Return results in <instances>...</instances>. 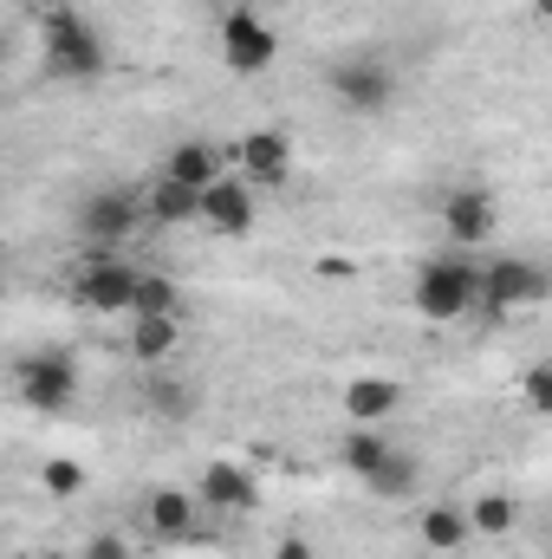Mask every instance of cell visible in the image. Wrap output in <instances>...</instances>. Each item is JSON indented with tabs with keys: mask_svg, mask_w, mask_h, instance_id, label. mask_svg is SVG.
Wrapping results in <instances>:
<instances>
[{
	"mask_svg": "<svg viewBox=\"0 0 552 559\" xmlns=\"http://www.w3.org/2000/svg\"><path fill=\"white\" fill-rule=\"evenodd\" d=\"M39 66L59 85H92V79L111 72V52H105L98 26L79 7H46L39 13Z\"/></svg>",
	"mask_w": 552,
	"mask_h": 559,
	"instance_id": "1",
	"label": "cell"
},
{
	"mask_svg": "<svg viewBox=\"0 0 552 559\" xmlns=\"http://www.w3.org/2000/svg\"><path fill=\"white\" fill-rule=\"evenodd\" d=\"M475 286H481V267L475 261H461V254H435V261H422L416 267V312L429 319V325H455V319H468L475 312Z\"/></svg>",
	"mask_w": 552,
	"mask_h": 559,
	"instance_id": "2",
	"label": "cell"
},
{
	"mask_svg": "<svg viewBox=\"0 0 552 559\" xmlns=\"http://www.w3.org/2000/svg\"><path fill=\"white\" fill-rule=\"evenodd\" d=\"M79 358L72 352H59V345H46V352H26L20 365H13V391H20V404L26 411H39V417H65L72 404H79Z\"/></svg>",
	"mask_w": 552,
	"mask_h": 559,
	"instance_id": "3",
	"label": "cell"
},
{
	"mask_svg": "<svg viewBox=\"0 0 552 559\" xmlns=\"http://www.w3.org/2000/svg\"><path fill=\"white\" fill-rule=\"evenodd\" d=\"M547 299V267L527 261V254H494L481 267V286H475V312L488 319H507L514 306H540Z\"/></svg>",
	"mask_w": 552,
	"mask_h": 559,
	"instance_id": "4",
	"label": "cell"
},
{
	"mask_svg": "<svg viewBox=\"0 0 552 559\" xmlns=\"http://www.w3.org/2000/svg\"><path fill=\"white\" fill-rule=\"evenodd\" d=\"M254 222H261V195H254L235 169H221V176L195 195V228H208V235H221V241H248Z\"/></svg>",
	"mask_w": 552,
	"mask_h": 559,
	"instance_id": "5",
	"label": "cell"
},
{
	"mask_svg": "<svg viewBox=\"0 0 552 559\" xmlns=\"http://www.w3.org/2000/svg\"><path fill=\"white\" fill-rule=\"evenodd\" d=\"M131 299H137V267L131 261L98 254V261H85L72 274V306H85L98 319H131Z\"/></svg>",
	"mask_w": 552,
	"mask_h": 559,
	"instance_id": "6",
	"label": "cell"
},
{
	"mask_svg": "<svg viewBox=\"0 0 552 559\" xmlns=\"http://www.w3.org/2000/svg\"><path fill=\"white\" fill-rule=\"evenodd\" d=\"M274 59H279V33L254 13V7H235V13L221 20V66H228L235 79H261Z\"/></svg>",
	"mask_w": 552,
	"mask_h": 559,
	"instance_id": "7",
	"label": "cell"
},
{
	"mask_svg": "<svg viewBox=\"0 0 552 559\" xmlns=\"http://www.w3.org/2000/svg\"><path fill=\"white\" fill-rule=\"evenodd\" d=\"M228 169H235L254 195H261V189H286V182H292V138H286L279 124H261V131H248V138L235 143Z\"/></svg>",
	"mask_w": 552,
	"mask_h": 559,
	"instance_id": "8",
	"label": "cell"
},
{
	"mask_svg": "<svg viewBox=\"0 0 552 559\" xmlns=\"http://www.w3.org/2000/svg\"><path fill=\"white\" fill-rule=\"evenodd\" d=\"M137 228H143L137 189H98V195L79 202V241H92V248H118Z\"/></svg>",
	"mask_w": 552,
	"mask_h": 559,
	"instance_id": "9",
	"label": "cell"
},
{
	"mask_svg": "<svg viewBox=\"0 0 552 559\" xmlns=\"http://www.w3.org/2000/svg\"><path fill=\"white\" fill-rule=\"evenodd\" d=\"M332 98L358 118H377L397 98V72L384 59H345V66H332Z\"/></svg>",
	"mask_w": 552,
	"mask_h": 559,
	"instance_id": "10",
	"label": "cell"
},
{
	"mask_svg": "<svg viewBox=\"0 0 552 559\" xmlns=\"http://www.w3.org/2000/svg\"><path fill=\"white\" fill-rule=\"evenodd\" d=\"M195 527H202V501H195V488L156 481V488L143 495V534H149V540L182 547V540H195Z\"/></svg>",
	"mask_w": 552,
	"mask_h": 559,
	"instance_id": "11",
	"label": "cell"
},
{
	"mask_svg": "<svg viewBox=\"0 0 552 559\" xmlns=\"http://www.w3.org/2000/svg\"><path fill=\"white\" fill-rule=\"evenodd\" d=\"M195 501L208 508V514H248V508H261V481H254V468H241V462H208L202 475H195Z\"/></svg>",
	"mask_w": 552,
	"mask_h": 559,
	"instance_id": "12",
	"label": "cell"
},
{
	"mask_svg": "<svg viewBox=\"0 0 552 559\" xmlns=\"http://www.w3.org/2000/svg\"><path fill=\"white\" fill-rule=\"evenodd\" d=\"M494 228H501V209H494L488 189H455L442 202V235L455 248H481V241H494Z\"/></svg>",
	"mask_w": 552,
	"mask_h": 559,
	"instance_id": "13",
	"label": "cell"
},
{
	"mask_svg": "<svg viewBox=\"0 0 552 559\" xmlns=\"http://www.w3.org/2000/svg\"><path fill=\"white\" fill-rule=\"evenodd\" d=\"M397 411H404V384H397V378L364 371V378L345 384V423H358V429H384Z\"/></svg>",
	"mask_w": 552,
	"mask_h": 559,
	"instance_id": "14",
	"label": "cell"
},
{
	"mask_svg": "<svg viewBox=\"0 0 552 559\" xmlns=\"http://www.w3.org/2000/svg\"><path fill=\"white\" fill-rule=\"evenodd\" d=\"M137 202H143V228H189L195 222V189L169 182L163 169H149L137 182Z\"/></svg>",
	"mask_w": 552,
	"mask_h": 559,
	"instance_id": "15",
	"label": "cell"
},
{
	"mask_svg": "<svg viewBox=\"0 0 552 559\" xmlns=\"http://www.w3.org/2000/svg\"><path fill=\"white\" fill-rule=\"evenodd\" d=\"M131 358L137 365H163L182 352V312H131V332H124Z\"/></svg>",
	"mask_w": 552,
	"mask_h": 559,
	"instance_id": "16",
	"label": "cell"
},
{
	"mask_svg": "<svg viewBox=\"0 0 552 559\" xmlns=\"http://www.w3.org/2000/svg\"><path fill=\"white\" fill-rule=\"evenodd\" d=\"M221 169H228V156H221L215 143H202V138L176 143V150L163 156V176H169V182H182V189H195V195H202V189H208Z\"/></svg>",
	"mask_w": 552,
	"mask_h": 559,
	"instance_id": "17",
	"label": "cell"
},
{
	"mask_svg": "<svg viewBox=\"0 0 552 559\" xmlns=\"http://www.w3.org/2000/svg\"><path fill=\"white\" fill-rule=\"evenodd\" d=\"M416 488H422V462H416L410 449H391V455L364 475V495H371V501H410Z\"/></svg>",
	"mask_w": 552,
	"mask_h": 559,
	"instance_id": "18",
	"label": "cell"
},
{
	"mask_svg": "<svg viewBox=\"0 0 552 559\" xmlns=\"http://www.w3.org/2000/svg\"><path fill=\"white\" fill-rule=\"evenodd\" d=\"M514 527H520V501L507 488H488V495L468 501V534L475 540H507Z\"/></svg>",
	"mask_w": 552,
	"mask_h": 559,
	"instance_id": "19",
	"label": "cell"
},
{
	"mask_svg": "<svg viewBox=\"0 0 552 559\" xmlns=\"http://www.w3.org/2000/svg\"><path fill=\"white\" fill-rule=\"evenodd\" d=\"M416 534H422V547H429V554H461V547L475 540V534H468V508H455V501H435V508H422Z\"/></svg>",
	"mask_w": 552,
	"mask_h": 559,
	"instance_id": "20",
	"label": "cell"
},
{
	"mask_svg": "<svg viewBox=\"0 0 552 559\" xmlns=\"http://www.w3.org/2000/svg\"><path fill=\"white\" fill-rule=\"evenodd\" d=\"M143 411L163 423H189L195 417V384L189 378H169V371H156L149 384H143Z\"/></svg>",
	"mask_w": 552,
	"mask_h": 559,
	"instance_id": "21",
	"label": "cell"
},
{
	"mask_svg": "<svg viewBox=\"0 0 552 559\" xmlns=\"http://www.w3.org/2000/svg\"><path fill=\"white\" fill-rule=\"evenodd\" d=\"M391 449H397V442H391L384 429H358V423H351V436H338V468L364 481V475H371V468H377Z\"/></svg>",
	"mask_w": 552,
	"mask_h": 559,
	"instance_id": "22",
	"label": "cell"
},
{
	"mask_svg": "<svg viewBox=\"0 0 552 559\" xmlns=\"http://www.w3.org/2000/svg\"><path fill=\"white\" fill-rule=\"evenodd\" d=\"M39 488H46L52 501H79V495L92 488V475H85V462H72V455H46V462H39Z\"/></svg>",
	"mask_w": 552,
	"mask_h": 559,
	"instance_id": "23",
	"label": "cell"
},
{
	"mask_svg": "<svg viewBox=\"0 0 552 559\" xmlns=\"http://www.w3.org/2000/svg\"><path fill=\"white\" fill-rule=\"evenodd\" d=\"M131 312H182L176 280L156 274V267H137V299H131Z\"/></svg>",
	"mask_w": 552,
	"mask_h": 559,
	"instance_id": "24",
	"label": "cell"
},
{
	"mask_svg": "<svg viewBox=\"0 0 552 559\" xmlns=\"http://www.w3.org/2000/svg\"><path fill=\"white\" fill-rule=\"evenodd\" d=\"M520 397H527L540 417L552 411V371H547V365H527V371H520Z\"/></svg>",
	"mask_w": 552,
	"mask_h": 559,
	"instance_id": "25",
	"label": "cell"
},
{
	"mask_svg": "<svg viewBox=\"0 0 552 559\" xmlns=\"http://www.w3.org/2000/svg\"><path fill=\"white\" fill-rule=\"evenodd\" d=\"M79 559H131V534H118V527H105V534H92Z\"/></svg>",
	"mask_w": 552,
	"mask_h": 559,
	"instance_id": "26",
	"label": "cell"
},
{
	"mask_svg": "<svg viewBox=\"0 0 552 559\" xmlns=\"http://www.w3.org/2000/svg\"><path fill=\"white\" fill-rule=\"evenodd\" d=\"M274 559H319V554H312V540H305V534H286V540L274 547Z\"/></svg>",
	"mask_w": 552,
	"mask_h": 559,
	"instance_id": "27",
	"label": "cell"
},
{
	"mask_svg": "<svg viewBox=\"0 0 552 559\" xmlns=\"http://www.w3.org/2000/svg\"><path fill=\"white\" fill-rule=\"evenodd\" d=\"M33 559H46V554H33Z\"/></svg>",
	"mask_w": 552,
	"mask_h": 559,
	"instance_id": "28",
	"label": "cell"
}]
</instances>
